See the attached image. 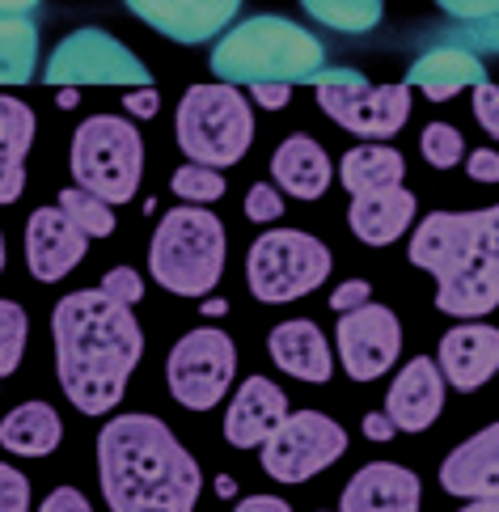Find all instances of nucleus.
Wrapping results in <instances>:
<instances>
[{
    "label": "nucleus",
    "mask_w": 499,
    "mask_h": 512,
    "mask_svg": "<svg viewBox=\"0 0 499 512\" xmlns=\"http://www.w3.org/2000/svg\"><path fill=\"white\" fill-rule=\"evenodd\" d=\"M51 343L60 390L81 415L115 411L123 402L127 377L144 356V331L132 305L110 301L102 288H81L55 301Z\"/></svg>",
    "instance_id": "nucleus-1"
},
{
    "label": "nucleus",
    "mask_w": 499,
    "mask_h": 512,
    "mask_svg": "<svg viewBox=\"0 0 499 512\" xmlns=\"http://www.w3.org/2000/svg\"><path fill=\"white\" fill-rule=\"evenodd\" d=\"M98 483L115 512H191L203 470L157 415H115L98 436Z\"/></svg>",
    "instance_id": "nucleus-2"
},
{
    "label": "nucleus",
    "mask_w": 499,
    "mask_h": 512,
    "mask_svg": "<svg viewBox=\"0 0 499 512\" xmlns=\"http://www.w3.org/2000/svg\"><path fill=\"white\" fill-rule=\"evenodd\" d=\"M411 263L436 280V309L483 318L499 305V208L432 212L411 237Z\"/></svg>",
    "instance_id": "nucleus-3"
},
{
    "label": "nucleus",
    "mask_w": 499,
    "mask_h": 512,
    "mask_svg": "<svg viewBox=\"0 0 499 512\" xmlns=\"http://www.w3.org/2000/svg\"><path fill=\"white\" fill-rule=\"evenodd\" d=\"M322 68H326V43L280 13L246 17V22L229 26L212 47V72L237 89L263 81L313 85Z\"/></svg>",
    "instance_id": "nucleus-4"
},
{
    "label": "nucleus",
    "mask_w": 499,
    "mask_h": 512,
    "mask_svg": "<svg viewBox=\"0 0 499 512\" xmlns=\"http://www.w3.org/2000/svg\"><path fill=\"white\" fill-rule=\"evenodd\" d=\"M149 271L153 280L174 297H208L225 271V225L220 216L187 204L170 208L157 221L149 242Z\"/></svg>",
    "instance_id": "nucleus-5"
},
{
    "label": "nucleus",
    "mask_w": 499,
    "mask_h": 512,
    "mask_svg": "<svg viewBox=\"0 0 499 512\" xmlns=\"http://www.w3.org/2000/svg\"><path fill=\"white\" fill-rule=\"evenodd\" d=\"M174 136H178V149L187 153L195 166L225 170V166H237V161L250 153L254 111L237 85H225V81L191 85L178 102Z\"/></svg>",
    "instance_id": "nucleus-6"
},
{
    "label": "nucleus",
    "mask_w": 499,
    "mask_h": 512,
    "mask_svg": "<svg viewBox=\"0 0 499 512\" xmlns=\"http://www.w3.org/2000/svg\"><path fill=\"white\" fill-rule=\"evenodd\" d=\"M72 182L106 204H132L144 178V136L123 115H94L72 132Z\"/></svg>",
    "instance_id": "nucleus-7"
},
{
    "label": "nucleus",
    "mask_w": 499,
    "mask_h": 512,
    "mask_svg": "<svg viewBox=\"0 0 499 512\" xmlns=\"http://www.w3.org/2000/svg\"><path fill=\"white\" fill-rule=\"evenodd\" d=\"M330 276V250L305 229H267L246 254L250 292L263 305H288L322 288Z\"/></svg>",
    "instance_id": "nucleus-8"
},
{
    "label": "nucleus",
    "mask_w": 499,
    "mask_h": 512,
    "mask_svg": "<svg viewBox=\"0 0 499 512\" xmlns=\"http://www.w3.org/2000/svg\"><path fill=\"white\" fill-rule=\"evenodd\" d=\"M318 106L330 123L347 127L364 140H390L411 119V85H368L356 68H322L318 72Z\"/></svg>",
    "instance_id": "nucleus-9"
},
{
    "label": "nucleus",
    "mask_w": 499,
    "mask_h": 512,
    "mask_svg": "<svg viewBox=\"0 0 499 512\" xmlns=\"http://www.w3.org/2000/svg\"><path fill=\"white\" fill-rule=\"evenodd\" d=\"M237 377V343L220 326L187 331L165 360V386L187 411H212Z\"/></svg>",
    "instance_id": "nucleus-10"
},
{
    "label": "nucleus",
    "mask_w": 499,
    "mask_h": 512,
    "mask_svg": "<svg viewBox=\"0 0 499 512\" xmlns=\"http://www.w3.org/2000/svg\"><path fill=\"white\" fill-rule=\"evenodd\" d=\"M347 453V432L322 411H288L258 445V462L275 483H309Z\"/></svg>",
    "instance_id": "nucleus-11"
},
{
    "label": "nucleus",
    "mask_w": 499,
    "mask_h": 512,
    "mask_svg": "<svg viewBox=\"0 0 499 512\" xmlns=\"http://www.w3.org/2000/svg\"><path fill=\"white\" fill-rule=\"evenodd\" d=\"M47 85H153V72L144 68V60L132 47H123L115 34H106L98 26L72 30L68 39H60V47L47 56L43 68Z\"/></svg>",
    "instance_id": "nucleus-12"
},
{
    "label": "nucleus",
    "mask_w": 499,
    "mask_h": 512,
    "mask_svg": "<svg viewBox=\"0 0 499 512\" xmlns=\"http://www.w3.org/2000/svg\"><path fill=\"white\" fill-rule=\"evenodd\" d=\"M335 343H339V364L351 381H377L394 369L402 352V322L394 309L364 301L339 314Z\"/></svg>",
    "instance_id": "nucleus-13"
},
{
    "label": "nucleus",
    "mask_w": 499,
    "mask_h": 512,
    "mask_svg": "<svg viewBox=\"0 0 499 512\" xmlns=\"http://www.w3.org/2000/svg\"><path fill=\"white\" fill-rule=\"evenodd\" d=\"M123 5L149 30H157L161 39L199 47L220 39L237 22L242 0H123Z\"/></svg>",
    "instance_id": "nucleus-14"
},
{
    "label": "nucleus",
    "mask_w": 499,
    "mask_h": 512,
    "mask_svg": "<svg viewBox=\"0 0 499 512\" xmlns=\"http://www.w3.org/2000/svg\"><path fill=\"white\" fill-rule=\"evenodd\" d=\"M89 237L64 216V208H34L26 221V267L39 284L64 280L72 267L85 259Z\"/></svg>",
    "instance_id": "nucleus-15"
},
{
    "label": "nucleus",
    "mask_w": 499,
    "mask_h": 512,
    "mask_svg": "<svg viewBox=\"0 0 499 512\" xmlns=\"http://www.w3.org/2000/svg\"><path fill=\"white\" fill-rule=\"evenodd\" d=\"M436 369H440V377H445V386H453L461 394L483 390L499 369V331L487 322L466 318L461 326L440 335Z\"/></svg>",
    "instance_id": "nucleus-16"
},
{
    "label": "nucleus",
    "mask_w": 499,
    "mask_h": 512,
    "mask_svg": "<svg viewBox=\"0 0 499 512\" xmlns=\"http://www.w3.org/2000/svg\"><path fill=\"white\" fill-rule=\"evenodd\" d=\"M445 411V377L432 356L406 360V369L385 390V415L398 432H428Z\"/></svg>",
    "instance_id": "nucleus-17"
},
{
    "label": "nucleus",
    "mask_w": 499,
    "mask_h": 512,
    "mask_svg": "<svg viewBox=\"0 0 499 512\" xmlns=\"http://www.w3.org/2000/svg\"><path fill=\"white\" fill-rule=\"evenodd\" d=\"M423 504L419 474L398 462H368L343 487V512H415Z\"/></svg>",
    "instance_id": "nucleus-18"
},
{
    "label": "nucleus",
    "mask_w": 499,
    "mask_h": 512,
    "mask_svg": "<svg viewBox=\"0 0 499 512\" xmlns=\"http://www.w3.org/2000/svg\"><path fill=\"white\" fill-rule=\"evenodd\" d=\"M267 352L275 369L297 381H309V386H322V381L335 377V352H330L322 326L309 318H288L275 326L267 335Z\"/></svg>",
    "instance_id": "nucleus-19"
},
{
    "label": "nucleus",
    "mask_w": 499,
    "mask_h": 512,
    "mask_svg": "<svg viewBox=\"0 0 499 512\" xmlns=\"http://www.w3.org/2000/svg\"><path fill=\"white\" fill-rule=\"evenodd\" d=\"M288 415V394L271 377H246L225 411V441L233 449H258Z\"/></svg>",
    "instance_id": "nucleus-20"
},
{
    "label": "nucleus",
    "mask_w": 499,
    "mask_h": 512,
    "mask_svg": "<svg viewBox=\"0 0 499 512\" xmlns=\"http://www.w3.org/2000/svg\"><path fill=\"white\" fill-rule=\"evenodd\" d=\"M495 470H499V428L487 424L440 462V487L457 500H499Z\"/></svg>",
    "instance_id": "nucleus-21"
},
{
    "label": "nucleus",
    "mask_w": 499,
    "mask_h": 512,
    "mask_svg": "<svg viewBox=\"0 0 499 512\" xmlns=\"http://www.w3.org/2000/svg\"><path fill=\"white\" fill-rule=\"evenodd\" d=\"M415 212H419V199L398 182V187L351 195L347 225H351V233H356L364 246H377L381 250V246H394L398 237L411 229Z\"/></svg>",
    "instance_id": "nucleus-22"
},
{
    "label": "nucleus",
    "mask_w": 499,
    "mask_h": 512,
    "mask_svg": "<svg viewBox=\"0 0 499 512\" xmlns=\"http://www.w3.org/2000/svg\"><path fill=\"white\" fill-rule=\"evenodd\" d=\"M478 81H487V68L470 43H440L406 68V85H419L432 102H449Z\"/></svg>",
    "instance_id": "nucleus-23"
},
{
    "label": "nucleus",
    "mask_w": 499,
    "mask_h": 512,
    "mask_svg": "<svg viewBox=\"0 0 499 512\" xmlns=\"http://www.w3.org/2000/svg\"><path fill=\"white\" fill-rule=\"evenodd\" d=\"M271 178L292 199H322L330 191V182H335V166H330L326 149L313 136L292 132L271 153Z\"/></svg>",
    "instance_id": "nucleus-24"
},
{
    "label": "nucleus",
    "mask_w": 499,
    "mask_h": 512,
    "mask_svg": "<svg viewBox=\"0 0 499 512\" xmlns=\"http://www.w3.org/2000/svg\"><path fill=\"white\" fill-rule=\"evenodd\" d=\"M34 136H39L34 106L0 94V208L17 204L26 191V153L34 149Z\"/></svg>",
    "instance_id": "nucleus-25"
},
{
    "label": "nucleus",
    "mask_w": 499,
    "mask_h": 512,
    "mask_svg": "<svg viewBox=\"0 0 499 512\" xmlns=\"http://www.w3.org/2000/svg\"><path fill=\"white\" fill-rule=\"evenodd\" d=\"M64 441L60 411L51 402H22L0 419V449H9L13 457H47Z\"/></svg>",
    "instance_id": "nucleus-26"
},
{
    "label": "nucleus",
    "mask_w": 499,
    "mask_h": 512,
    "mask_svg": "<svg viewBox=\"0 0 499 512\" xmlns=\"http://www.w3.org/2000/svg\"><path fill=\"white\" fill-rule=\"evenodd\" d=\"M406 178V157L390 144H356L347 149L339 161V182L351 195H364V191H381V187H398Z\"/></svg>",
    "instance_id": "nucleus-27"
},
{
    "label": "nucleus",
    "mask_w": 499,
    "mask_h": 512,
    "mask_svg": "<svg viewBox=\"0 0 499 512\" xmlns=\"http://www.w3.org/2000/svg\"><path fill=\"white\" fill-rule=\"evenodd\" d=\"M39 68V22L30 13H0V85H30Z\"/></svg>",
    "instance_id": "nucleus-28"
},
{
    "label": "nucleus",
    "mask_w": 499,
    "mask_h": 512,
    "mask_svg": "<svg viewBox=\"0 0 499 512\" xmlns=\"http://www.w3.org/2000/svg\"><path fill=\"white\" fill-rule=\"evenodd\" d=\"M301 9L326 30L339 34H368L381 26L385 0H301Z\"/></svg>",
    "instance_id": "nucleus-29"
},
{
    "label": "nucleus",
    "mask_w": 499,
    "mask_h": 512,
    "mask_svg": "<svg viewBox=\"0 0 499 512\" xmlns=\"http://www.w3.org/2000/svg\"><path fill=\"white\" fill-rule=\"evenodd\" d=\"M55 204L64 208V216H68V221L77 225L85 237H110V233H115V208H110L106 199L94 195V191H85V187H64Z\"/></svg>",
    "instance_id": "nucleus-30"
},
{
    "label": "nucleus",
    "mask_w": 499,
    "mask_h": 512,
    "mask_svg": "<svg viewBox=\"0 0 499 512\" xmlns=\"http://www.w3.org/2000/svg\"><path fill=\"white\" fill-rule=\"evenodd\" d=\"M26 335L30 318L17 301H0V377H13L17 364L26 356Z\"/></svg>",
    "instance_id": "nucleus-31"
},
{
    "label": "nucleus",
    "mask_w": 499,
    "mask_h": 512,
    "mask_svg": "<svg viewBox=\"0 0 499 512\" xmlns=\"http://www.w3.org/2000/svg\"><path fill=\"white\" fill-rule=\"evenodd\" d=\"M170 191L182 199V204H212V199L225 195V174L212 170V166H178L174 178H170Z\"/></svg>",
    "instance_id": "nucleus-32"
},
{
    "label": "nucleus",
    "mask_w": 499,
    "mask_h": 512,
    "mask_svg": "<svg viewBox=\"0 0 499 512\" xmlns=\"http://www.w3.org/2000/svg\"><path fill=\"white\" fill-rule=\"evenodd\" d=\"M419 153L432 170H453L461 157H466V140L453 123H428L419 136Z\"/></svg>",
    "instance_id": "nucleus-33"
},
{
    "label": "nucleus",
    "mask_w": 499,
    "mask_h": 512,
    "mask_svg": "<svg viewBox=\"0 0 499 512\" xmlns=\"http://www.w3.org/2000/svg\"><path fill=\"white\" fill-rule=\"evenodd\" d=\"M246 216L254 225H275L284 216V195L280 187H271V182H254L246 191Z\"/></svg>",
    "instance_id": "nucleus-34"
},
{
    "label": "nucleus",
    "mask_w": 499,
    "mask_h": 512,
    "mask_svg": "<svg viewBox=\"0 0 499 512\" xmlns=\"http://www.w3.org/2000/svg\"><path fill=\"white\" fill-rule=\"evenodd\" d=\"M102 292L119 305H136L144 297V280H140L136 267H110L106 280H102Z\"/></svg>",
    "instance_id": "nucleus-35"
},
{
    "label": "nucleus",
    "mask_w": 499,
    "mask_h": 512,
    "mask_svg": "<svg viewBox=\"0 0 499 512\" xmlns=\"http://www.w3.org/2000/svg\"><path fill=\"white\" fill-rule=\"evenodd\" d=\"M30 508V479L17 466L0 462V512H26Z\"/></svg>",
    "instance_id": "nucleus-36"
},
{
    "label": "nucleus",
    "mask_w": 499,
    "mask_h": 512,
    "mask_svg": "<svg viewBox=\"0 0 499 512\" xmlns=\"http://www.w3.org/2000/svg\"><path fill=\"white\" fill-rule=\"evenodd\" d=\"M432 5L445 17H453V22L483 26V22H495V5H499V0H432Z\"/></svg>",
    "instance_id": "nucleus-37"
},
{
    "label": "nucleus",
    "mask_w": 499,
    "mask_h": 512,
    "mask_svg": "<svg viewBox=\"0 0 499 512\" xmlns=\"http://www.w3.org/2000/svg\"><path fill=\"white\" fill-rule=\"evenodd\" d=\"M470 89H474V115H478V123H483L487 136H495L499 132V89L491 81H478Z\"/></svg>",
    "instance_id": "nucleus-38"
},
{
    "label": "nucleus",
    "mask_w": 499,
    "mask_h": 512,
    "mask_svg": "<svg viewBox=\"0 0 499 512\" xmlns=\"http://www.w3.org/2000/svg\"><path fill=\"white\" fill-rule=\"evenodd\" d=\"M364 301H373V288H368L364 280H347V284H339L335 292H330V309H335V314H343V309H356Z\"/></svg>",
    "instance_id": "nucleus-39"
},
{
    "label": "nucleus",
    "mask_w": 499,
    "mask_h": 512,
    "mask_svg": "<svg viewBox=\"0 0 499 512\" xmlns=\"http://www.w3.org/2000/svg\"><path fill=\"white\" fill-rule=\"evenodd\" d=\"M123 106H127V115L132 119H153L161 111V98H157L153 85H140V89H132V94L123 98Z\"/></svg>",
    "instance_id": "nucleus-40"
},
{
    "label": "nucleus",
    "mask_w": 499,
    "mask_h": 512,
    "mask_svg": "<svg viewBox=\"0 0 499 512\" xmlns=\"http://www.w3.org/2000/svg\"><path fill=\"white\" fill-rule=\"evenodd\" d=\"M250 94L258 106H267V111H284V106L292 102V85L284 81H263V85H250Z\"/></svg>",
    "instance_id": "nucleus-41"
},
{
    "label": "nucleus",
    "mask_w": 499,
    "mask_h": 512,
    "mask_svg": "<svg viewBox=\"0 0 499 512\" xmlns=\"http://www.w3.org/2000/svg\"><path fill=\"white\" fill-rule=\"evenodd\" d=\"M466 161V174L474 178V182H495L499 178V157H495V149H474L470 157H461Z\"/></svg>",
    "instance_id": "nucleus-42"
},
{
    "label": "nucleus",
    "mask_w": 499,
    "mask_h": 512,
    "mask_svg": "<svg viewBox=\"0 0 499 512\" xmlns=\"http://www.w3.org/2000/svg\"><path fill=\"white\" fill-rule=\"evenodd\" d=\"M64 508H72V512H89V500L81 496L77 487H55L51 496L43 500V512H64Z\"/></svg>",
    "instance_id": "nucleus-43"
},
{
    "label": "nucleus",
    "mask_w": 499,
    "mask_h": 512,
    "mask_svg": "<svg viewBox=\"0 0 499 512\" xmlns=\"http://www.w3.org/2000/svg\"><path fill=\"white\" fill-rule=\"evenodd\" d=\"M364 436L368 441H394L398 428L390 424V415L385 411H373V415H364Z\"/></svg>",
    "instance_id": "nucleus-44"
},
{
    "label": "nucleus",
    "mask_w": 499,
    "mask_h": 512,
    "mask_svg": "<svg viewBox=\"0 0 499 512\" xmlns=\"http://www.w3.org/2000/svg\"><path fill=\"white\" fill-rule=\"evenodd\" d=\"M237 512H288V500H280V496H246V500H237Z\"/></svg>",
    "instance_id": "nucleus-45"
},
{
    "label": "nucleus",
    "mask_w": 499,
    "mask_h": 512,
    "mask_svg": "<svg viewBox=\"0 0 499 512\" xmlns=\"http://www.w3.org/2000/svg\"><path fill=\"white\" fill-rule=\"evenodd\" d=\"M39 5H43V0H0V13H30Z\"/></svg>",
    "instance_id": "nucleus-46"
},
{
    "label": "nucleus",
    "mask_w": 499,
    "mask_h": 512,
    "mask_svg": "<svg viewBox=\"0 0 499 512\" xmlns=\"http://www.w3.org/2000/svg\"><path fill=\"white\" fill-rule=\"evenodd\" d=\"M81 102V94H77V85H60V111H72V106Z\"/></svg>",
    "instance_id": "nucleus-47"
},
{
    "label": "nucleus",
    "mask_w": 499,
    "mask_h": 512,
    "mask_svg": "<svg viewBox=\"0 0 499 512\" xmlns=\"http://www.w3.org/2000/svg\"><path fill=\"white\" fill-rule=\"evenodd\" d=\"M203 314H208V318H220V314H229V305L220 301V297H208V301H203Z\"/></svg>",
    "instance_id": "nucleus-48"
},
{
    "label": "nucleus",
    "mask_w": 499,
    "mask_h": 512,
    "mask_svg": "<svg viewBox=\"0 0 499 512\" xmlns=\"http://www.w3.org/2000/svg\"><path fill=\"white\" fill-rule=\"evenodd\" d=\"M216 491H220V496H233V479H229V474H220V479H216Z\"/></svg>",
    "instance_id": "nucleus-49"
},
{
    "label": "nucleus",
    "mask_w": 499,
    "mask_h": 512,
    "mask_svg": "<svg viewBox=\"0 0 499 512\" xmlns=\"http://www.w3.org/2000/svg\"><path fill=\"white\" fill-rule=\"evenodd\" d=\"M0 271H5V233H0Z\"/></svg>",
    "instance_id": "nucleus-50"
}]
</instances>
